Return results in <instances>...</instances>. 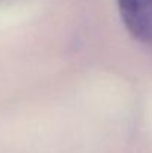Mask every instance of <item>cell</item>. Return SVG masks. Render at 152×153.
Masks as SVG:
<instances>
[{
	"label": "cell",
	"instance_id": "obj_1",
	"mask_svg": "<svg viewBox=\"0 0 152 153\" xmlns=\"http://www.w3.org/2000/svg\"><path fill=\"white\" fill-rule=\"evenodd\" d=\"M121 19L139 42L152 45V0H116Z\"/></svg>",
	"mask_w": 152,
	"mask_h": 153
}]
</instances>
